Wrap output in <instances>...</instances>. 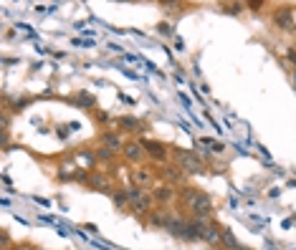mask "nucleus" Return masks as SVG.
Returning <instances> with one entry per match:
<instances>
[{"label": "nucleus", "mask_w": 296, "mask_h": 250, "mask_svg": "<svg viewBox=\"0 0 296 250\" xmlns=\"http://www.w3.org/2000/svg\"><path fill=\"white\" fill-rule=\"evenodd\" d=\"M86 184H89V187H101V190H109V182H106V177H104L101 172H91Z\"/></svg>", "instance_id": "13"}, {"label": "nucleus", "mask_w": 296, "mask_h": 250, "mask_svg": "<svg viewBox=\"0 0 296 250\" xmlns=\"http://www.w3.org/2000/svg\"><path fill=\"white\" fill-rule=\"evenodd\" d=\"M152 200H155V202L167 205V202H172V200H175V190H172L170 184H160V187H155V190H152Z\"/></svg>", "instance_id": "7"}, {"label": "nucleus", "mask_w": 296, "mask_h": 250, "mask_svg": "<svg viewBox=\"0 0 296 250\" xmlns=\"http://www.w3.org/2000/svg\"><path fill=\"white\" fill-rule=\"evenodd\" d=\"M94 94H89V91H79V96H76V104H81V106H94Z\"/></svg>", "instance_id": "18"}, {"label": "nucleus", "mask_w": 296, "mask_h": 250, "mask_svg": "<svg viewBox=\"0 0 296 250\" xmlns=\"http://www.w3.org/2000/svg\"><path fill=\"white\" fill-rule=\"evenodd\" d=\"M183 174H185V172H183L180 167H165V177H167V179H172V182H180V179H183Z\"/></svg>", "instance_id": "17"}, {"label": "nucleus", "mask_w": 296, "mask_h": 250, "mask_svg": "<svg viewBox=\"0 0 296 250\" xmlns=\"http://www.w3.org/2000/svg\"><path fill=\"white\" fill-rule=\"evenodd\" d=\"M220 240H223L228 247H233V250H246V247H241V245H238V240L233 237V232H230V230H223V237H220Z\"/></svg>", "instance_id": "16"}, {"label": "nucleus", "mask_w": 296, "mask_h": 250, "mask_svg": "<svg viewBox=\"0 0 296 250\" xmlns=\"http://www.w3.org/2000/svg\"><path fill=\"white\" fill-rule=\"evenodd\" d=\"M142 147L147 152V157L157 159V162H165L167 159V147L160 144V142H152V139H142Z\"/></svg>", "instance_id": "5"}, {"label": "nucleus", "mask_w": 296, "mask_h": 250, "mask_svg": "<svg viewBox=\"0 0 296 250\" xmlns=\"http://www.w3.org/2000/svg\"><path fill=\"white\" fill-rule=\"evenodd\" d=\"M152 202H155V200H152V195H144L139 202H134V205H132V210H134L137 215H150V212H152Z\"/></svg>", "instance_id": "10"}, {"label": "nucleus", "mask_w": 296, "mask_h": 250, "mask_svg": "<svg viewBox=\"0 0 296 250\" xmlns=\"http://www.w3.org/2000/svg\"><path fill=\"white\" fill-rule=\"evenodd\" d=\"M101 144H104V149H109V152H122L124 149V144L127 142H122V137L119 134H114V132H104L101 134Z\"/></svg>", "instance_id": "6"}, {"label": "nucleus", "mask_w": 296, "mask_h": 250, "mask_svg": "<svg viewBox=\"0 0 296 250\" xmlns=\"http://www.w3.org/2000/svg\"><path fill=\"white\" fill-rule=\"evenodd\" d=\"M220 237H223V230H220L215 222H210V225H208V230H205V237H203V240H205V242H210V245H218V242H220Z\"/></svg>", "instance_id": "11"}, {"label": "nucleus", "mask_w": 296, "mask_h": 250, "mask_svg": "<svg viewBox=\"0 0 296 250\" xmlns=\"http://www.w3.org/2000/svg\"><path fill=\"white\" fill-rule=\"evenodd\" d=\"M183 200H185V205H188V210L195 220H210L213 202L205 192L195 190V187H188V190H183Z\"/></svg>", "instance_id": "1"}, {"label": "nucleus", "mask_w": 296, "mask_h": 250, "mask_svg": "<svg viewBox=\"0 0 296 250\" xmlns=\"http://www.w3.org/2000/svg\"><path fill=\"white\" fill-rule=\"evenodd\" d=\"M200 144H203V147H210L213 152H223V149H225V147H223V142H213V139H205V137L200 139Z\"/></svg>", "instance_id": "20"}, {"label": "nucleus", "mask_w": 296, "mask_h": 250, "mask_svg": "<svg viewBox=\"0 0 296 250\" xmlns=\"http://www.w3.org/2000/svg\"><path fill=\"white\" fill-rule=\"evenodd\" d=\"M167 220H170V210H152L147 215V222L152 227H167Z\"/></svg>", "instance_id": "8"}, {"label": "nucleus", "mask_w": 296, "mask_h": 250, "mask_svg": "<svg viewBox=\"0 0 296 250\" xmlns=\"http://www.w3.org/2000/svg\"><path fill=\"white\" fill-rule=\"evenodd\" d=\"M96 159H101V162H111L114 159V152H109V149H96Z\"/></svg>", "instance_id": "21"}, {"label": "nucleus", "mask_w": 296, "mask_h": 250, "mask_svg": "<svg viewBox=\"0 0 296 250\" xmlns=\"http://www.w3.org/2000/svg\"><path fill=\"white\" fill-rule=\"evenodd\" d=\"M162 36H172V26L170 23H160V28H157Z\"/></svg>", "instance_id": "22"}, {"label": "nucleus", "mask_w": 296, "mask_h": 250, "mask_svg": "<svg viewBox=\"0 0 296 250\" xmlns=\"http://www.w3.org/2000/svg\"><path fill=\"white\" fill-rule=\"evenodd\" d=\"M188 222L190 220H185V217H180V215H175V212H170V220H167V232L172 235V237H183V240H188Z\"/></svg>", "instance_id": "3"}, {"label": "nucleus", "mask_w": 296, "mask_h": 250, "mask_svg": "<svg viewBox=\"0 0 296 250\" xmlns=\"http://www.w3.org/2000/svg\"><path fill=\"white\" fill-rule=\"evenodd\" d=\"M175 164L180 167L185 174H203L205 172V164L200 162V154L188 152V149H177L175 152Z\"/></svg>", "instance_id": "2"}, {"label": "nucleus", "mask_w": 296, "mask_h": 250, "mask_svg": "<svg viewBox=\"0 0 296 250\" xmlns=\"http://www.w3.org/2000/svg\"><path fill=\"white\" fill-rule=\"evenodd\" d=\"M293 81H296V74H293Z\"/></svg>", "instance_id": "26"}, {"label": "nucleus", "mask_w": 296, "mask_h": 250, "mask_svg": "<svg viewBox=\"0 0 296 250\" xmlns=\"http://www.w3.org/2000/svg\"><path fill=\"white\" fill-rule=\"evenodd\" d=\"M116 124H119L122 129H129V132H144V121H139L134 116H119Z\"/></svg>", "instance_id": "9"}, {"label": "nucleus", "mask_w": 296, "mask_h": 250, "mask_svg": "<svg viewBox=\"0 0 296 250\" xmlns=\"http://www.w3.org/2000/svg\"><path fill=\"white\" fill-rule=\"evenodd\" d=\"M111 197H114V202L119 205V207L129 202V197H127V190H114V192H111Z\"/></svg>", "instance_id": "19"}, {"label": "nucleus", "mask_w": 296, "mask_h": 250, "mask_svg": "<svg viewBox=\"0 0 296 250\" xmlns=\"http://www.w3.org/2000/svg\"><path fill=\"white\" fill-rule=\"evenodd\" d=\"M273 23L278 26V28H283V31H291V11H281V13H276L273 16Z\"/></svg>", "instance_id": "12"}, {"label": "nucleus", "mask_w": 296, "mask_h": 250, "mask_svg": "<svg viewBox=\"0 0 296 250\" xmlns=\"http://www.w3.org/2000/svg\"><path fill=\"white\" fill-rule=\"evenodd\" d=\"M122 154H124V159H127V162H132V164H139V162L147 157V152H144L142 142H127V144H124V149H122Z\"/></svg>", "instance_id": "4"}, {"label": "nucleus", "mask_w": 296, "mask_h": 250, "mask_svg": "<svg viewBox=\"0 0 296 250\" xmlns=\"http://www.w3.org/2000/svg\"><path fill=\"white\" fill-rule=\"evenodd\" d=\"M13 250H31V247H28V245H16Z\"/></svg>", "instance_id": "25"}, {"label": "nucleus", "mask_w": 296, "mask_h": 250, "mask_svg": "<svg viewBox=\"0 0 296 250\" xmlns=\"http://www.w3.org/2000/svg\"><path fill=\"white\" fill-rule=\"evenodd\" d=\"M144 195H147V192H144V187H137V184L127 190V197H129V202H132V205H134V202H139Z\"/></svg>", "instance_id": "15"}, {"label": "nucleus", "mask_w": 296, "mask_h": 250, "mask_svg": "<svg viewBox=\"0 0 296 250\" xmlns=\"http://www.w3.org/2000/svg\"><path fill=\"white\" fill-rule=\"evenodd\" d=\"M132 179H134L137 187H144V184L152 182V172H150V169H137V172L132 174Z\"/></svg>", "instance_id": "14"}, {"label": "nucleus", "mask_w": 296, "mask_h": 250, "mask_svg": "<svg viewBox=\"0 0 296 250\" xmlns=\"http://www.w3.org/2000/svg\"><path fill=\"white\" fill-rule=\"evenodd\" d=\"M8 245H11V237L3 232V250H8Z\"/></svg>", "instance_id": "24"}, {"label": "nucleus", "mask_w": 296, "mask_h": 250, "mask_svg": "<svg viewBox=\"0 0 296 250\" xmlns=\"http://www.w3.org/2000/svg\"><path fill=\"white\" fill-rule=\"evenodd\" d=\"M243 11V6L241 3H233V6H225V13H241Z\"/></svg>", "instance_id": "23"}]
</instances>
